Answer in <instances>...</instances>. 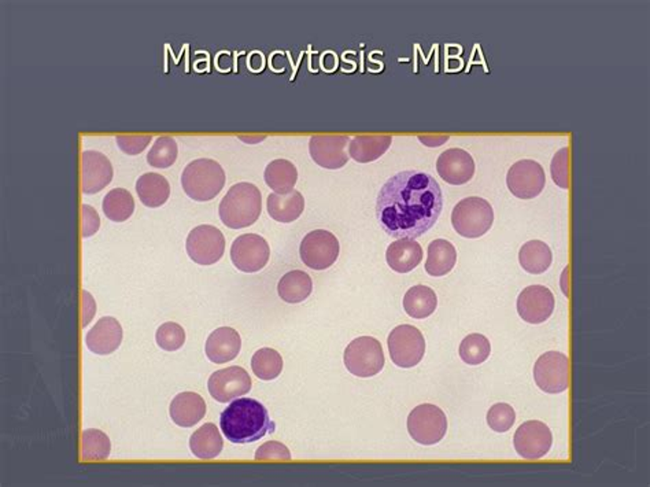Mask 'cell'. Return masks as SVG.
<instances>
[{"label":"cell","instance_id":"obj_1","mask_svg":"<svg viewBox=\"0 0 650 487\" xmlns=\"http://www.w3.org/2000/svg\"><path fill=\"white\" fill-rule=\"evenodd\" d=\"M443 209L437 180L423 170H405L384 183L376 202V218L387 235L415 239L430 231Z\"/></svg>","mask_w":650,"mask_h":487},{"label":"cell","instance_id":"obj_2","mask_svg":"<svg viewBox=\"0 0 650 487\" xmlns=\"http://www.w3.org/2000/svg\"><path fill=\"white\" fill-rule=\"evenodd\" d=\"M220 427L229 442L244 445L256 442L269 433L272 434L276 425L261 402L238 399L221 413Z\"/></svg>","mask_w":650,"mask_h":487},{"label":"cell","instance_id":"obj_3","mask_svg":"<svg viewBox=\"0 0 650 487\" xmlns=\"http://www.w3.org/2000/svg\"><path fill=\"white\" fill-rule=\"evenodd\" d=\"M261 211V191L251 183L232 186L218 208L221 221L231 229L252 226L259 220Z\"/></svg>","mask_w":650,"mask_h":487},{"label":"cell","instance_id":"obj_4","mask_svg":"<svg viewBox=\"0 0 650 487\" xmlns=\"http://www.w3.org/2000/svg\"><path fill=\"white\" fill-rule=\"evenodd\" d=\"M226 185V172L218 162L209 158L193 161L182 175V186L191 200L208 202L216 198Z\"/></svg>","mask_w":650,"mask_h":487},{"label":"cell","instance_id":"obj_5","mask_svg":"<svg viewBox=\"0 0 650 487\" xmlns=\"http://www.w3.org/2000/svg\"><path fill=\"white\" fill-rule=\"evenodd\" d=\"M493 223V208L490 203L479 196H469L460 201L451 213L453 228L464 238H481L490 231Z\"/></svg>","mask_w":650,"mask_h":487},{"label":"cell","instance_id":"obj_6","mask_svg":"<svg viewBox=\"0 0 650 487\" xmlns=\"http://www.w3.org/2000/svg\"><path fill=\"white\" fill-rule=\"evenodd\" d=\"M345 366L354 376L371 377L384 368V353L381 342L372 336H359L345 351Z\"/></svg>","mask_w":650,"mask_h":487},{"label":"cell","instance_id":"obj_7","mask_svg":"<svg viewBox=\"0 0 650 487\" xmlns=\"http://www.w3.org/2000/svg\"><path fill=\"white\" fill-rule=\"evenodd\" d=\"M407 431L410 437L420 445H435L445 438L448 419L437 405H419L409 413Z\"/></svg>","mask_w":650,"mask_h":487},{"label":"cell","instance_id":"obj_8","mask_svg":"<svg viewBox=\"0 0 650 487\" xmlns=\"http://www.w3.org/2000/svg\"><path fill=\"white\" fill-rule=\"evenodd\" d=\"M390 357L399 368H413L422 361L425 353V341L423 334L409 324H402L390 333Z\"/></svg>","mask_w":650,"mask_h":487},{"label":"cell","instance_id":"obj_9","mask_svg":"<svg viewBox=\"0 0 650 487\" xmlns=\"http://www.w3.org/2000/svg\"><path fill=\"white\" fill-rule=\"evenodd\" d=\"M534 381L542 392L560 394L570 387V359L560 351H547L537 359Z\"/></svg>","mask_w":650,"mask_h":487},{"label":"cell","instance_id":"obj_10","mask_svg":"<svg viewBox=\"0 0 650 487\" xmlns=\"http://www.w3.org/2000/svg\"><path fill=\"white\" fill-rule=\"evenodd\" d=\"M341 246L333 234L325 229H316L303 238L300 256L310 269L324 270L333 267L339 257Z\"/></svg>","mask_w":650,"mask_h":487},{"label":"cell","instance_id":"obj_11","mask_svg":"<svg viewBox=\"0 0 650 487\" xmlns=\"http://www.w3.org/2000/svg\"><path fill=\"white\" fill-rule=\"evenodd\" d=\"M188 256L200 265H213L220 261L226 250L223 232L213 226H200L193 228L185 242Z\"/></svg>","mask_w":650,"mask_h":487},{"label":"cell","instance_id":"obj_12","mask_svg":"<svg viewBox=\"0 0 650 487\" xmlns=\"http://www.w3.org/2000/svg\"><path fill=\"white\" fill-rule=\"evenodd\" d=\"M269 257V244L257 234L241 235L231 246L232 264L244 274H256L264 269Z\"/></svg>","mask_w":650,"mask_h":487},{"label":"cell","instance_id":"obj_13","mask_svg":"<svg viewBox=\"0 0 650 487\" xmlns=\"http://www.w3.org/2000/svg\"><path fill=\"white\" fill-rule=\"evenodd\" d=\"M517 455L524 460H539L549 453L553 435L545 423L530 420L517 428L514 438Z\"/></svg>","mask_w":650,"mask_h":487},{"label":"cell","instance_id":"obj_14","mask_svg":"<svg viewBox=\"0 0 650 487\" xmlns=\"http://www.w3.org/2000/svg\"><path fill=\"white\" fill-rule=\"evenodd\" d=\"M509 191L520 200H532L544 191L547 176L544 168L531 160H522L512 165L506 175Z\"/></svg>","mask_w":650,"mask_h":487},{"label":"cell","instance_id":"obj_15","mask_svg":"<svg viewBox=\"0 0 650 487\" xmlns=\"http://www.w3.org/2000/svg\"><path fill=\"white\" fill-rule=\"evenodd\" d=\"M251 377L242 367H229L214 372L209 377L208 389L216 401L221 404L234 401L251 390Z\"/></svg>","mask_w":650,"mask_h":487},{"label":"cell","instance_id":"obj_16","mask_svg":"<svg viewBox=\"0 0 650 487\" xmlns=\"http://www.w3.org/2000/svg\"><path fill=\"white\" fill-rule=\"evenodd\" d=\"M516 306L522 321L542 324L555 312V295L545 285H530L520 293Z\"/></svg>","mask_w":650,"mask_h":487},{"label":"cell","instance_id":"obj_17","mask_svg":"<svg viewBox=\"0 0 650 487\" xmlns=\"http://www.w3.org/2000/svg\"><path fill=\"white\" fill-rule=\"evenodd\" d=\"M113 180V167L106 155L94 150L81 154V188L86 195L101 193Z\"/></svg>","mask_w":650,"mask_h":487},{"label":"cell","instance_id":"obj_18","mask_svg":"<svg viewBox=\"0 0 650 487\" xmlns=\"http://www.w3.org/2000/svg\"><path fill=\"white\" fill-rule=\"evenodd\" d=\"M349 136H312L309 140V153L318 167L325 169H341L348 164L346 147L350 143Z\"/></svg>","mask_w":650,"mask_h":487},{"label":"cell","instance_id":"obj_19","mask_svg":"<svg viewBox=\"0 0 650 487\" xmlns=\"http://www.w3.org/2000/svg\"><path fill=\"white\" fill-rule=\"evenodd\" d=\"M437 170L448 185L463 186L475 175V161L465 150H446L438 158Z\"/></svg>","mask_w":650,"mask_h":487},{"label":"cell","instance_id":"obj_20","mask_svg":"<svg viewBox=\"0 0 650 487\" xmlns=\"http://www.w3.org/2000/svg\"><path fill=\"white\" fill-rule=\"evenodd\" d=\"M121 324L114 318H102L98 323L91 328L86 336V345L89 351L106 356L111 354L119 348L122 342Z\"/></svg>","mask_w":650,"mask_h":487},{"label":"cell","instance_id":"obj_21","mask_svg":"<svg viewBox=\"0 0 650 487\" xmlns=\"http://www.w3.org/2000/svg\"><path fill=\"white\" fill-rule=\"evenodd\" d=\"M242 339L238 331L231 327L217 328L206 341V356L214 364H226L241 353Z\"/></svg>","mask_w":650,"mask_h":487},{"label":"cell","instance_id":"obj_22","mask_svg":"<svg viewBox=\"0 0 650 487\" xmlns=\"http://www.w3.org/2000/svg\"><path fill=\"white\" fill-rule=\"evenodd\" d=\"M169 413L176 425L190 428L198 425L205 417L206 402L196 392H180L173 399Z\"/></svg>","mask_w":650,"mask_h":487},{"label":"cell","instance_id":"obj_23","mask_svg":"<svg viewBox=\"0 0 650 487\" xmlns=\"http://www.w3.org/2000/svg\"><path fill=\"white\" fill-rule=\"evenodd\" d=\"M386 260L392 270L399 274H407L419 267L423 260V249L415 239H399L390 244Z\"/></svg>","mask_w":650,"mask_h":487},{"label":"cell","instance_id":"obj_24","mask_svg":"<svg viewBox=\"0 0 650 487\" xmlns=\"http://www.w3.org/2000/svg\"><path fill=\"white\" fill-rule=\"evenodd\" d=\"M267 213L279 223H292L300 218L305 209V200L300 191L287 194H270L267 201Z\"/></svg>","mask_w":650,"mask_h":487},{"label":"cell","instance_id":"obj_25","mask_svg":"<svg viewBox=\"0 0 650 487\" xmlns=\"http://www.w3.org/2000/svg\"><path fill=\"white\" fill-rule=\"evenodd\" d=\"M136 193L143 205L147 208H160L169 200V182L158 173H144L137 178Z\"/></svg>","mask_w":650,"mask_h":487},{"label":"cell","instance_id":"obj_26","mask_svg":"<svg viewBox=\"0 0 650 487\" xmlns=\"http://www.w3.org/2000/svg\"><path fill=\"white\" fill-rule=\"evenodd\" d=\"M456 262H457V252L450 242L446 239H435L428 244L425 270L430 277H445L453 270Z\"/></svg>","mask_w":650,"mask_h":487},{"label":"cell","instance_id":"obj_27","mask_svg":"<svg viewBox=\"0 0 650 487\" xmlns=\"http://www.w3.org/2000/svg\"><path fill=\"white\" fill-rule=\"evenodd\" d=\"M191 452L201 460H211L220 455L224 448L220 431L213 423H206L191 435Z\"/></svg>","mask_w":650,"mask_h":487},{"label":"cell","instance_id":"obj_28","mask_svg":"<svg viewBox=\"0 0 650 487\" xmlns=\"http://www.w3.org/2000/svg\"><path fill=\"white\" fill-rule=\"evenodd\" d=\"M391 136H356L349 143V154L359 164H368L386 154Z\"/></svg>","mask_w":650,"mask_h":487},{"label":"cell","instance_id":"obj_29","mask_svg":"<svg viewBox=\"0 0 650 487\" xmlns=\"http://www.w3.org/2000/svg\"><path fill=\"white\" fill-rule=\"evenodd\" d=\"M313 282L303 270H292L277 285L279 297L287 303H300L312 294Z\"/></svg>","mask_w":650,"mask_h":487},{"label":"cell","instance_id":"obj_30","mask_svg":"<svg viewBox=\"0 0 650 487\" xmlns=\"http://www.w3.org/2000/svg\"><path fill=\"white\" fill-rule=\"evenodd\" d=\"M553 254L550 247L542 241H530L522 244L519 252V262L522 269L531 275L547 272L552 265Z\"/></svg>","mask_w":650,"mask_h":487},{"label":"cell","instance_id":"obj_31","mask_svg":"<svg viewBox=\"0 0 650 487\" xmlns=\"http://www.w3.org/2000/svg\"><path fill=\"white\" fill-rule=\"evenodd\" d=\"M438 298L427 285H413L404 297V310L410 318H425L437 310Z\"/></svg>","mask_w":650,"mask_h":487},{"label":"cell","instance_id":"obj_32","mask_svg":"<svg viewBox=\"0 0 650 487\" xmlns=\"http://www.w3.org/2000/svg\"><path fill=\"white\" fill-rule=\"evenodd\" d=\"M265 183L276 194H287L294 190L298 180L295 165L287 160H275L267 165L264 173Z\"/></svg>","mask_w":650,"mask_h":487},{"label":"cell","instance_id":"obj_33","mask_svg":"<svg viewBox=\"0 0 650 487\" xmlns=\"http://www.w3.org/2000/svg\"><path fill=\"white\" fill-rule=\"evenodd\" d=\"M102 209L109 220L114 221V223H124L134 214V196L125 188H114L104 196Z\"/></svg>","mask_w":650,"mask_h":487},{"label":"cell","instance_id":"obj_34","mask_svg":"<svg viewBox=\"0 0 650 487\" xmlns=\"http://www.w3.org/2000/svg\"><path fill=\"white\" fill-rule=\"evenodd\" d=\"M111 443L109 437L104 434L103 431L89 430L83 431L81 434V460L86 461H104L111 455Z\"/></svg>","mask_w":650,"mask_h":487},{"label":"cell","instance_id":"obj_35","mask_svg":"<svg viewBox=\"0 0 650 487\" xmlns=\"http://www.w3.org/2000/svg\"><path fill=\"white\" fill-rule=\"evenodd\" d=\"M251 368L261 381H274L283 371L282 356L275 349H259L252 356Z\"/></svg>","mask_w":650,"mask_h":487},{"label":"cell","instance_id":"obj_36","mask_svg":"<svg viewBox=\"0 0 650 487\" xmlns=\"http://www.w3.org/2000/svg\"><path fill=\"white\" fill-rule=\"evenodd\" d=\"M458 353L464 363L468 366H481L490 357V341L481 334H471L461 342Z\"/></svg>","mask_w":650,"mask_h":487},{"label":"cell","instance_id":"obj_37","mask_svg":"<svg viewBox=\"0 0 650 487\" xmlns=\"http://www.w3.org/2000/svg\"><path fill=\"white\" fill-rule=\"evenodd\" d=\"M177 143L173 137L160 136L155 140L152 150L147 154V162L152 168L167 169V168H170L175 164L176 160H177Z\"/></svg>","mask_w":650,"mask_h":487},{"label":"cell","instance_id":"obj_38","mask_svg":"<svg viewBox=\"0 0 650 487\" xmlns=\"http://www.w3.org/2000/svg\"><path fill=\"white\" fill-rule=\"evenodd\" d=\"M155 339H157L158 346L160 349L167 351H176L185 345V331L180 324L169 321V323L162 324L158 328Z\"/></svg>","mask_w":650,"mask_h":487},{"label":"cell","instance_id":"obj_39","mask_svg":"<svg viewBox=\"0 0 650 487\" xmlns=\"http://www.w3.org/2000/svg\"><path fill=\"white\" fill-rule=\"evenodd\" d=\"M516 422V412L505 402L493 405L487 412V425L496 433H506Z\"/></svg>","mask_w":650,"mask_h":487},{"label":"cell","instance_id":"obj_40","mask_svg":"<svg viewBox=\"0 0 650 487\" xmlns=\"http://www.w3.org/2000/svg\"><path fill=\"white\" fill-rule=\"evenodd\" d=\"M568 155H570V150L568 147L558 150L555 153V157L552 160V165H550V173H552L553 182L555 186L563 188V190H568L570 188V176H568Z\"/></svg>","mask_w":650,"mask_h":487},{"label":"cell","instance_id":"obj_41","mask_svg":"<svg viewBox=\"0 0 650 487\" xmlns=\"http://www.w3.org/2000/svg\"><path fill=\"white\" fill-rule=\"evenodd\" d=\"M152 139V135H119L116 142L119 150L125 154L137 155L146 150Z\"/></svg>","mask_w":650,"mask_h":487},{"label":"cell","instance_id":"obj_42","mask_svg":"<svg viewBox=\"0 0 650 487\" xmlns=\"http://www.w3.org/2000/svg\"><path fill=\"white\" fill-rule=\"evenodd\" d=\"M257 461H290L292 460V453L288 450L287 446L283 445L277 441H270L264 443L257 449Z\"/></svg>","mask_w":650,"mask_h":487},{"label":"cell","instance_id":"obj_43","mask_svg":"<svg viewBox=\"0 0 650 487\" xmlns=\"http://www.w3.org/2000/svg\"><path fill=\"white\" fill-rule=\"evenodd\" d=\"M81 216H83L81 235H83V238H91V236L95 235L96 232L99 231V227H101V218H99L98 211L93 206L83 205L81 206Z\"/></svg>","mask_w":650,"mask_h":487},{"label":"cell","instance_id":"obj_44","mask_svg":"<svg viewBox=\"0 0 650 487\" xmlns=\"http://www.w3.org/2000/svg\"><path fill=\"white\" fill-rule=\"evenodd\" d=\"M81 294H83V323H81V326L86 327L91 323V320H93L94 316H95L96 305L94 302L93 295L89 294L88 292H84L83 290Z\"/></svg>","mask_w":650,"mask_h":487},{"label":"cell","instance_id":"obj_45","mask_svg":"<svg viewBox=\"0 0 650 487\" xmlns=\"http://www.w3.org/2000/svg\"><path fill=\"white\" fill-rule=\"evenodd\" d=\"M450 139L448 136H419L420 142L427 147H440Z\"/></svg>","mask_w":650,"mask_h":487},{"label":"cell","instance_id":"obj_46","mask_svg":"<svg viewBox=\"0 0 650 487\" xmlns=\"http://www.w3.org/2000/svg\"><path fill=\"white\" fill-rule=\"evenodd\" d=\"M267 139V135H256V136H239V140L247 143V144H257V143L264 142Z\"/></svg>","mask_w":650,"mask_h":487}]
</instances>
